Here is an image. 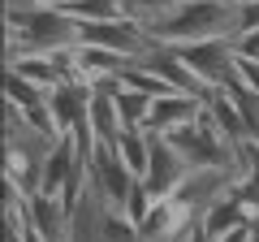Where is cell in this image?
<instances>
[{"label":"cell","instance_id":"10","mask_svg":"<svg viewBox=\"0 0 259 242\" xmlns=\"http://www.w3.org/2000/svg\"><path fill=\"white\" fill-rule=\"evenodd\" d=\"M91 130L100 143H117L125 134V117H121V104H117V87H100L91 95Z\"/></svg>","mask_w":259,"mask_h":242},{"label":"cell","instance_id":"7","mask_svg":"<svg viewBox=\"0 0 259 242\" xmlns=\"http://www.w3.org/2000/svg\"><path fill=\"white\" fill-rule=\"evenodd\" d=\"M130 65H134V56H121V52H112V48H95V44H78L74 48V78L91 83L95 91H100V87H117Z\"/></svg>","mask_w":259,"mask_h":242},{"label":"cell","instance_id":"2","mask_svg":"<svg viewBox=\"0 0 259 242\" xmlns=\"http://www.w3.org/2000/svg\"><path fill=\"white\" fill-rule=\"evenodd\" d=\"M69 242H143V233L125 212H112V208L87 186L82 195H78V204H74Z\"/></svg>","mask_w":259,"mask_h":242},{"label":"cell","instance_id":"3","mask_svg":"<svg viewBox=\"0 0 259 242\" xmlns=\"http://www.w3.org/2000/svg\"><path fill=\"white\" fill-rule=\"evenodd\" d=\"M177 52L212 91L238 83V39H194V44H182Z\"/></svg>","mask_w":259,"mask_h":242},{"label":"cell","instance_id":"16","mask_svg":"<svg viewBox=\"0 0 259 242\" xmlns=\"http://www.w3.org/2000/svg\"><path fill=\"white\" fill-rule=\"evenodd\" d=\"M250 30H259V0H242V35H250Z\"/></svg>","mask_w":259,"mask_h":242},{"label":"cell","instance_id":"11","mask_svg":"<svg viewBox=\"0 0 259 242\" xmlns=\"http://www.w3.org/2000/svg\"><path fill=\"white\" fill-rule=\"evenodd\" d=\"M117 104H121V117H125V126H139V130H143V126H147V117H151V104H156V95L121 78V83H117Z\"/></svg>","mask_w":259,"mask_h":242},{"label":"cell","instance_id":"4","mask_svg":"<svg viewBox=\"0 0 259 242\" xmlns=\"http://www.w3.org/2000/svg\"><path fill=\"white\" fill-rule=\"evenodd\" d=\"M134 182H139V173L117 156V147H112V143H100V147H95V160H91V182H87V186H91L112 212H125Z\"/></svg>","mask_w":259,"mask_h":242},{"label":"cell","instance_id":"9","mask_svg":"<svg viewBox=\"0 0 259 242\" xmlns=\"http://www.w3.org/2000/svg\"><path fill=\"white\" fill-rule=\"evenodd\" d=\"M203 95H190V91H168V95H156L151 104V117L143 130L147 134H173L177 126H190L199 112H203Z\"/></svg>","mask_w":259,"mask_h":242},{"label":"cell","instance_id":"6","mask_svg":"<svg viewBox=\"0 0 259 242\" xmlns=\"http://www.w3.org/2000/svg\"><path fill=\"white\" fill-rule=\"evenodd\" d=\"M30 233L39 242H69V225H74V204L52 190H30Z\"/></svg>","mask_w":259,"mask_h":242},{"label":"cell","instance_id":"17","mask_svg":"<svg viewBox=\"0 0 259 242\" xmlns=\"http://www.w3.org/2000/svg\"><path fill=\"white\" fill-rule=\"evenodd\" d=\"M238 52L242 56H259V30H250V35L238 39Z\"/></svg>","mask_w":259,"mask_h":242},{"label":"cell","instance_id":"5","mask_svg":"<svg viewBox=\"0 0 259 242\" xmlns=\"http://www.w3.org/2000/svg\"><path fill=\"white\" fill-rule=\"evenodd\" d=\"M186 177H190V165H186V156L168 143V134H151V165H147V173H143V182L151 186V195L156 199L177 195Z\"/></svg>","mask_w":259,"mask_h":242},{"label":"cell","instance_id":"15","mask_svg":"<svg viewBox=\"0 0 259 242\" xmlns=\"http://www.w3.org/2000/svg\"><path fill=\"white\" fill-rule=\"evenodd\" d=\"M238 83L259 95V56H242L238 52Z\"/></svg>","mask_w":259,"mask_h":242},{"label":"cell","instance_id":"12","mask_svg":"<svg viewBox=\"0 0 259 242\" xmlns=\"http://www.w3.org/2000/svg\"><path fill=\"white\" fill-rule=\"evenodd\" d=\"M112 147H117V156L125 160V165L134 169L139 177L147 173V165H151V134H147V130H139V126H125V134H121Z\"/></svg>","mask_w":259,"mask_h":242},{"label":"cell","instance_id":"18","mask_svg":"<svg viewBox=\"0 0 259 242\" xmlns=\"http://www.w3.org/2000/svg\"><path fill=\"white\" fill-rule=\"evenodd\" d=\"M186 242H221V238H216V233H207L203 225H194V229L186 233Z\"/></svg>","mask_w":259,"mask_h":242},{"label":"cell","instance_id":"1","mask_svg":"<svg viewBox=\"0 0 259 242\" xmlns=\"http://www.w3.org/2000/svg\"><path fill=\"white\" fill-rule=\"evenodd\" d=\"M147 35L168 48L194 44V39H238L242 35V0H182L173 13L151 22Z\"/></svg>","mask_w":259,"mask_h":242},{"label":"cell","instance_id":"8","mask_svg":"<svg viewBox=\"0 0 259 242\" xmlns=\"http://www.w3.org/2000/svg\"><path fill=\"white\" fill-rule=\"evenodd\" d=\"M91 95L95 87L82 83V78H65V83H56L52 91H48V112H52L56 130H74V126H82L87 117H91Z\"/></svg>","mask_w":259,"mask_h":242},{"label":"cell","instance_id":"19","mask_svg":"<svg viewBox=\"0 0 259 242\" xmlns=\"http://www.w3.org/2000/svg\"><path fill=\"white\" fill-rule=\"evenodd\" d=\"M39 5H56V9H69L74 0H39Z\"/></svg>","mask_w":259,"mask_h":242},{"label":"cell","instance_id":"14","mask_svg":"<svg viewBox=\"0 0 259 242\" xmlns=\"http://www.w3.org/2000/svg\"><path fill=\"white\" fill-rule=\"evenodd\" d=\"M78 22H104V18H121V0H74L69 5Z\"/></svg>","mask_w":259,"mask_h":242},{"label":"cell","instance_id":"13","mask_svg":"<svg viewBox=\"0 0 259 242\" xmlns=\"http://www.w3.org/2000/svg\"><path fill=\"white\" fill-rule=\"evenodd\" d=\"M182 0H121V13L134 22H143V26H151V22H160L164 13H173Z\"/></svg>","mask_w":259,"mask_h":242}]
</instances>
